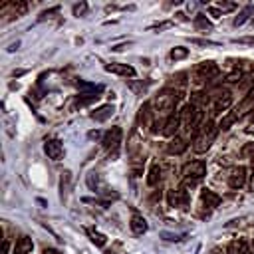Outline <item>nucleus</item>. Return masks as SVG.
I'll list each match as a JSON object with an SVG mask.
<instances>
[{
	"instance_id": "nucleus-12",
	"label": "nucleus",
	"mask_w": 254,
	"mask_h": 254,
	"mask_svg": "<svg viewBox=\"0 0 254 254\" xmlns=\"http://www.w3.org/2000/svg\"><path fill=\"white\" fill-rule=\"evenodd\" d=\"M179 127H181V111H173L169 117H165V125H163L161 133L167 137H175Z\"/></svg>"
},
{
	"instance_id": "nucleus-10",
	"label": "nucleus",
	"mask_w": 254,
	"mask_h": 254,
	"mask_svg": "<svg viewBox=\"0 0 254 254\" xmlns=\"http://www.w3.org/2000/svg\"><path fill=\"white\" fill-rule=\"evenodd\" d=\"M246 177H248L246 167H242V165L232 167V169H230V173H228V187H230V189H234V190L242 189V187L246 185Z\"/></svg>"
},
{
	"instance_id": "nucleus-25",
	"label": "nucleus",
	"mask_w": 254,
	"mask_h": 254,
	"mask_svg": "<svg viewBox=\"0 0 254 254\" xmlns=\"http://www.w3.org/2000/svg\"><path fill=\"white\" fill-rule=\"evenodd\" d=\"M240 117H238V113H236V109L234 111H230V113H226L220 121H218V129H222V131H226V129H230L236 121H238Z\"/></svg>"
},
{
	"instance_id": "nucleus-30",
	"label": "nucleus",
	"mask_w": 254,
	"mask_h": 254,
	"mask_svg": "<svg viewBox=\"0 0 254 254\" xmlns=\"http://www.w3.org/2000/svg\"><path fill=\"white\" fill-rule=\"evenodd\" d=\"M240 155H242L244 159L254 161V143H246V145L240 149Z\"/></svg>"
},
{
	"instance_id": "nucleus-21",
	"label": "nucleus",
	"mask_w": 254,
	"mask_h": 254,
	"mask_svg": "<svg viewBox=\"0 0 254 254\" xmlns=\"http://www.w3.org/2000/svg\"><path fill=\"white\" fill-rule=\"evenodd\" d=\"M129 226H131V230H133L135 234H145V232H147V220H145L143 214H139V212H133V216H131V220H129Z\"/></svg>"
},
{
	"instance_id": "nucleus-6",
	"label": "nucleus",
	"mask_w": 254,
	"mask_h": 254,
	"mask_svg": "<svg viewBox=\"0 0 254 254\" xmlns=\"http://www.w3.org/2000/svg\"><path fill=\"white\" fill-rule=\"evenodd\" d=\"M28 12V2L24 0H10V2H4L0 6V14H2V22H10V20H16V18H22L24 14Z\"/></svg>"
},
{
	"instance_id": "nucleus-14",
	"label": "nucleus",
	"mask_w": 254,
	"mask_h": 254,
	"mask_svg": "<svg viewBox=\"0 0 254 254\" xmlns=\"http://www.w3.org/2000/svg\"><path fill=\"white\" fill-rule=\"evenodd\" d=\"M153 115H155V111H153L151 101L143 103V105L139 107V115H137V119H139V127H145V129H147V127H153V123H155Z\"/></svg>"
},
{
	"instance_id": "nucleus-7",
	"label": "nucleus",
	"mask_w": 254,
	"mask_h": 254,
	"mask_svg": "<svg viewBox=\"0 0 254 254\" xmlns=\"http://www.w3.org/2000/svg\"><path fill=\"white\" fill-rule=\"evenodd\" d=\"M210 97H212V115H218L222 111H226L230 105H232V93L226 89V87H216L210 91Z\"/></svg>"
},
{
	"instance_id": "nucleus-39",
	"label": "nucleus",
	"mask_w": 254,
	"mask_h": 254,
	"mask_svg": "<svg viewBox=\"0 0 254 254\" xmlns=\"http://www.w3.org/2000/svg\"><path fill=\"white\" fill-rule=\"evenodd\" d=\"M234 44H250V46H254V36H242V38H236Z\"/></svg>"
},
{
	"instance_id": "nucleus-31",
	"label": "nucleus",
	"mask_w": 254,
	"mask_h": 254,
	"mask_svg": "<svg viewBox=\"0 0 254 254\" xmlns=\"http://www.w3.org/2000/svg\"><path fill=\"white\" fill-rule=\"evenodd\" d=\"M190 44H198V46H220L218 42H212L208 38H190Z\"/></svg>"
},
{
	"instance_id": "nucleus-27",
	"label": "nucleus",
	"mask_w": 254,
	"mask_h": 254,
	"mask_svg": "<svg viewBox=\"0 0 254 254\" xmlns=\"http://www.w3.org/2000/svg\"><path fill=\"white\" fill-rule=\"evenodd\" d=\"M252 14H254V6H252V4L244 6V8L238 12V16L234 18V26H242V24H244V22H246V20H248Z\"/></svg>"
},
{
	"instance_id": "nucleus-9",
	"label": "nucleus",
	"mask_w": 254,
	"mask_h": 254,
	"mask_svg": "<svg viewBox=\"0 0 254 254\" xmlns=\"http://www.w3.org/2000/svg\"><path fill=\"white\" fill-rule=\"evenodd\" d=\"M189 200H190L189 190H187V189H183V187H177V189L167 190V202H169V206H173V208L187 206V204H189Z\"/></svg>"
},
{
	"instance_id": "nucleus-16",
	"label": "nucleus",
	"mask_w": 254,
	"mask_h": 254,
	"mask_svg": "<svg viewBox=\"0 0 254 254\" xmlns=\"http://www.w3.org/2000/svg\"><path fill=\"white\" fill-rule=\"evenodd\" d=\"M187 147H189L187 139H185V137L175 135V137L167 143V153H169V155H183V153L187 151Z\"/></svg>"
},
{
	"instance_id": "nucleus-15",
	"label": "nucleus",
	"mask_w": 254,
	"mask_h": 254,
	"mask_svg": "<svg viewBox=\"0 0 254 254\" xmlns=\"http://www.w3.org/2000/svg\"><path fill=\"white\" fill-rule=\"evenodd\" d=\"M105 71L109 73H115V75H121V77H135V67H131L129 64H117V62H111L105 65Z\"/></svg>"
},
{
	"instance_id": "nucleus-29",
	"label": "nucleus",
	"mask_w": 254,
	"mask_h": 254,
	"mask_svg": "<svg viewBox=\"0 0 254 254\" xmlns=\"http://www.w3.org/2000/svg\"><path fill=\"white\" fill-rule=\"evenodd\" d=\"M187 56H189V50L183 48V46H177V48L171 50V60H175V62H177V60H185Z\"/></svg>"
},
{
	"instance_id": "nucleus-2",
	"label": "nucleus",
	"mask_w": 254,
	"mask_h": 254,
	"mask_svg": "<svg viewBox=\"0 0 254 254\" xmlns=\"http://www.w3.org/2000/svg\"><path fill=\"white\" fill-rule=\"evenodd\" d=\"M216 133H218V125H214L212 119H206L198 127V131L194 133V137H192V151L198 153V155L200 153H206L212 147V143L216 139Z\"/></svg>"
},
{
	"instance_id": "nucleus-35",
	"label": "nucleus",
	"mask_w": 254,
	"mask_h": 254,
	"mask_svg": "<svg viewBox=\"0 0 254 254\" xmlns=\"http://www.w3.org/2000/svg\"><path fill=\"white\" fill-rule=\"evenodd\" d=\"M171 26H173V22H171V20H165V22H157V24H153L149 30H159V32H161V30H167V28H171Z\"/></svg>"
},
{
	"instance_id": "nucleus-26",
	"label": "nucleus",
	"mask_w": 254,
	"mask_h": 254,
	"mask_svg": "<svg viewBox=\"0 0 254 254\" xmlns=\"http://www.w3.org/2000/svg\"><path fill=\"white\" fill-rule=\"evenodd\" d=\"M187 77H189V73H187V71H179V73L171 75V77H169V79H171V81H169V87H173V85H175L177 89H181V91H183V87L187 85Z\"/></svg>"
},
{
	"instance_id": "nucleus-41",
	"label": "nucleus",
	"mask_w": 254,
	"mask_h": 254,
	"mask_svg": "<svg viewBox=\"0 0 254 254\" xmlns=\"http://www.w3.org/2000/svg\"><path fill=\"white\" fill-rule=\"evenodd\" d=\"M240 254H252L248 242H244V240H240Z\"/></svg>"
},
{
	"instance_id": "nucleus-43",
	"label": "nucleus",
	"mask_w": 254,
	"mask_h": 254,
	"mask_svg": "<svg viewBox=\"0 0 254 254\" xmlns=\"http://www.w3.org/2000/svg\"><path fill=\"white\" fill-rule=\"evenodd\" d=\"M42 254H60V252H58L56 248H44V252H42Z\"/></svg>"
},
{
	"instance_id": "nucleus-28",
	"label": "nucleus",
	"mask_w": 254,
	"mask_h": 254,
	"mask_svg": "<svg viewBox=\"0 0 254 254\" xmlns=\"http://www.w3.org/2000/svg\"><path fill=\"white\" fill-rule=\"evenodd\" d=\"M87 236L91 238V242H93L95 246H105V244H107L105 234H101V232H97V230H93V228H87Z\"/></svg>"
},
{
	"instance_id": "nucleus-37",
	"label": "nucleus",
	"mask_w": 254,
	"mask_h": 254,
	"mask_svg": "<svg viewBox=\"0 0 254 254\" xmlns=\"http://www.w3.org/2000/svg\"><path fill=\"white\" fill-rule=\"evenodd\" d=\"M240 79H242V71H232V73L226 75V83H236Z\"/></svg>"
},
{
	"instance_id": "nucleus-36",
	"label": "nucleus",
	"mask_w": 254,
	"mask_h": 254,
	"mask_svg": "<svg viewBox=\"0 0 254 254\" xmlns=\"http://www.w3.org/2000/svg\"><path fill=\"white\" fill-rule=\"evenodd\" d=\"M60 12V6H54V8H50V10H44L42 14H40V18L38 20H46V18H52V14H58Z\"/></svg>"
},
{
	"instance_id": "nucleus-1",
	"label": "nucleus",
	"mask_w": 254,
	"mask_h": 254,
	"mask_svg": "<svg viewBox=\"0 0 254 254\" xmlns=\"http://www.w3.org/2000/svg\"><path fill=\"white\" fill-rule=\"evenodd\" d=\"M181 99H183V91H181V89L165 87V89H161V91L153 97L151 105H153L155 115H159V117L167 115V117H169V115L175 111V105H177Z\"/></svg>"
},
{
	"instance_id": "nucleus-40",
	"label": "nucleus",
	"mask_w": 254,
	"mask_h": 254,
	"mask_svg": "<svg viewBox=\"0 0 254 254\" xmlns=\"http://www.w3.org/2000/svg\"><path fill=\"white\" fill-rule=\"evenodd\" d=\"M206 12H208L212 18H220V16H222V12H220L216 6H208V8H206Z\"/></svg>"
},
{
	"instance_id": "nucleus-8",
	"label": "nucleus",
	"mask_w": 254,
	"mask_h": 254,
	"mask_svg": "<svg viewBox=\"0 0 254 254\" xmlns=\"http://www.w3.org/2000/svg\"><path fill=\"white\" fill-rule=\"evenodd\" d=\"M121 139H123V131H121V127H111V129H107V131L103 133L101 143H103V147L109 151V157H113V159L117 157Z\"/></svg>"
},
{
	"instance_id": "nucleus-33",
	"label": "nucleus",
	"mask_w": 254,
	"mask_h": 254,
	"mask_svg": "<svg viewBox=\"0 0 254 254\" xmlns=\"http://www.w3.org/2000/svg\"><path fill=\"white\" fill-rule=\"evenodd\" d=\"M224 254H240V240H232L226 246V252Z\"/></svg>"
},
{
	"instance_id": "nucleus-19",
	"label": "nucleus",
	"mask_w": 254,
	"mask_h": 254,
	"mask_svg": "<svg viewBox=\"0 0 254 254\" xmlns=\"http://www.w3.org/2000/svg\"><path fill=\"white\" fill-rule=\"evenodd\" d=\"M34 250V242L30 236H20L14 244V254H32Z\"/></svg>"
},
{
	"instance_id": "nucleus-13",
	"label": "nucleus",
	"mask_w": 254,
	"mask_h": 254,
	"mask_svg": "<svg viewBox=\"0 0 254 254\" xmlns=\"http://www.w3.org/2000/svg\"><path fill=\"white\" fill-rule=\"evenodd\" d=\"M44 153L52 159V161H60L64 155V145L60 139H46L44 143Z\"/></svg>"
},
{
	"instance_id": "nucleus-4",
	"label": "nucleus",
	"mask_w": 254,
	"mask_h": 254,
	"mask_svg": "<svg viewBox=\"0 0 254 254\" xmlns=\"http://www.w3.org/2000/svg\"><path fill=\"white\" fill-rule=\"evenodd\" d=\"M181 175H183V183L181 187L190 190L204 175H206V163L204 161H190V163H185L183 169H181Z\"/></svg>"
},
{
	"instance_id": "nucleus-45",
	"label": "nucleus",
	"mask_w": 254,
	"mask_h": 254,
	"mask_svg": "<svg viewBox=\"0 0 254 254\" xmlns=\"http://www.w3.org/2000/svg\"><path fill=\"white\" fill-rule=\"evenodd\" d=\"M210 254H222V250H220V248H212Z\"/></svg>"
},
{
	"instance_id": "nucleus-42",
	"label": "nucleus",
	"mask_w": 254,
	"mask_h": 254,
	"mask_svg": "<svg viewBox=\"0 0 254 254\" xmlns=\"http://www.w3.org/2000/svg\"><path fill=\"white\" fill-rule=\"evenodd\" d=\"M99 135H101L99 131H89V133H87V137H89V139H97Z\"/></svg>"
},
{
	"instance_id": "nucleus-38",
	"label": "nucleus",
	"mask_w": 254,
	"mask_h": 254,
	"mask_svg": "<svg viewBox=\"0 0 254 254\" xmlns=\"http://www.w3.org/2000/svg\"><path fill=\"white\" fill-rule=\"evenodd\" d=\"M161 236H163L165 240H171V242H177V240L183 238V234H173V232H163Z\"/></svg>"
},
{
	"instance_id": "nucleus-11",
	"label": "nucleus",
	"mask_w": 254,
	"mask_h": 254,
	"mask_svg": "<svg viewBox=\"0 0 254 254\" xmlns=\"http://www.w3.org/2000/svg\"><path fill=\"white\" fill-rule=\"evenodd\" d=\"M85 183H87V187H89V190H93V192H97V194H111V190H109V187L105 185V181L101 179V175L99 173H95V171H91L89 175H87V179H85Z\"/></svg>"
},
{
	"instance_id": "nucleus-32",
	"label": "nucleus",
	"mask_w": 254,
	"mask_h": 254,
	"mask_svg": "<svg viewBox=\"0 0 254 254\" xmlns=\"http://www.w3.org/2000/svg\"><path fill=\"white\" fill-rule=\"evenodd\" d=\"M85 12H87V4L85 2H79V4H73V16H85Z\"/></svg>"
},
{
	"instance_id": "nucleus-18",
	"label": "nucleus",
	"mask_w": 254,
	"mask_h": 254,
	"mask_svg": "<svg viewBox=\"0 0 254 254\" xmlns=\"http://www.w3.org/2000/svg\"><path fill=\"white\" fill-rule=\"evenodd\" d=\"M113 113H115L113 105H111V103H105V105H99L95 111H91V119H95V121L103 123V121H107Z\"/></svg>"
},
{
	"instance_id": "nucleus-23",
	"label": "nucleus",
	"mask_w": 254,
	"mask_h": 254,
	"mask_svg": "<svg viewBox=\"0 0 254 254\" xmlns=\"http://www.w3.org/2000/svg\"><path fill=\"white\" fill-rule=\"evenodd\" d=\"M69 189H71V173L69 171H64L62 173V179H60V190H62V198L64 200L67 198Z\"/></svg>"
},
{
	"instance_id": "nucleus-3",
	"label": "nucleus",
	"mask_w": 254,
	"mask_h": 254,
	"mask_svg": "<svg viewBox=\"0 0 254 254\" xmlns=\"http://www.w3.org/2000/svg\"><path fill=\"white\" fill-rule=\"evenodd\" d=\"M202 111L198 107H194L192 103H187L183 109H181V127L185 129V135L187 137H194V133L198 131V127L202 125Z\"/></svg>"
},
{
	"instance_id": "nucleus-34",
	"label": "nucleus",
	"mask_w": 254,
	"mask_h": 254,
	"mask_svg": "<svg viewBox=\"0 0 254 254\" xmlns=\"http://www.w3.org/2000/svg\"><path fill=\"white\" fill-rule=\"evenodd\" d=\"M220 12H230V10H236V4L234 2H218L216 6Z\"/></svg>"
},
{
	"instance_id": "nucleus-24",
	"label": "nucleus",
	"mask_w": 254,
	"mask_h": 254,
	"mask_svg": "<svg viewBox=\"0 0 254 254\" xmlns=\"http://www.w3.org/2000/svg\"><path fill=\"white\" fill-rule=\"evenodd\" d=\"M192 24H194V28H196L198 32H208V30H212V22H210L204 14H196L194 20H192Z\"/></svg>"
},
{
	"instance_id": "nucleus-44",
	"label": "nucleus",
	"mask_w": 254,
	"mask_h": 254,
	"mask_svg": "<svg viewBox=\"0 0 254 254\" xmlns=\"http://www.w3.org/2000/svg\"><path fill=\"white\" fill-rule=\"evenodd\" d=\"M2 254H8V240H4V248H2Z\"/></svg>"
},
{
	"instance_id": "nucleus-20",
	"label": "nucleus",
	"mask_w": 254,
	"mask_h": 254,
	"mask_svg": "<svg viewBox=\"0 0 254 254\" xmlns=\"http://www.w3.org/2000/svg\"><path fill=\"white\" fill-rule=\"evenodd\" d=\"M161 179H163V167L155 161L153 165H151V169H149V175H147V185L149 187H157L159 183H161Z\"/></svg>"
},
{
	"instance_id": "nucleus-17",
	"label": "nucleus",
	"mask_w": 254,
	"mask_h": 254,
	"mask_svg": "<svg viewBox=\"0 0 254 254\" xmlns=\"http://www.w3.org/2000/svg\"><path fill=\"white\" fill-rule=\"evenodd\" d=\"M200 202L206 208H216L220 204V196L214 190H210V189H202L200 190Z\"/></svg>"
},
{
	"instance_id": "nucleus-5",
	"label": "nucleus",
	"mask_w": 254,
	"mask_h": 254,
	"mask_svg": "<svg viewBox=\"0 0 254 254\" xmlns=\"http://www.w3.org/2000/svg\"><path fill=\"white\" fill-rule=\"evenodd\" d=\"M218 73H220V67L214 62H210V60L208 62H200V64L194 65V69L190 73V81L200 85V83H206L208 79H214Z\"/></svg>"
},
{
	"instance_id": "nucleus-22",
	"label": "nucleus",
	"mask_w": 254,
	"mask_h": 254,
	"mask_svg": "<svg viewBox=\"0 0 254 254\" xmlns=\"http://www.w3.org/2000/svg\"><path fill=\"white\" fill-rule=\"evenodd\" d=\"M208 99H210V93H206V91H194V93H190V103L194 107H198V109H202L208 103Z\"/></svg>"
}]
</instances>
